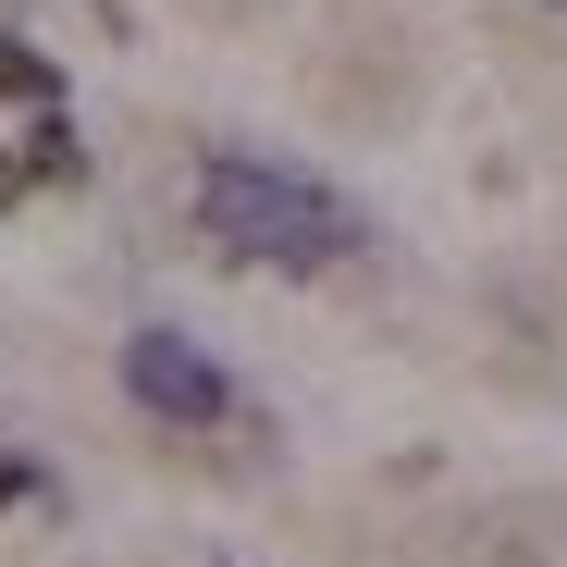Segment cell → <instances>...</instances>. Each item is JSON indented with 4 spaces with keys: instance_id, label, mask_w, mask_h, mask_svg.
I'll list each match as a JSON object with an SVG mask.
<instances>
[{
    "instance_id": "3957f363",
    "label": "cell",
    "mask_w": 567,
    "mask_h": 567,
    "mask_svg": "<svg viewBox=\"0 0 567 567\" xmlns=\"http://www.w3.org/2000/svg\"><path fill=\"white\" fill-rule=\"evenodd\" d=\"M0 100H25V112H50V100H62V74H50V62H38L25 38H0Z\"/></svg>"
},
{
    "instance_id": "7a4b0ae2",
    "label": "cell",
    "mask_w": 567,
    "mask_h": 567,
    "mask_svg": "<svg viewBox=\"0 0 567 567\" xmlns=\"http://www.w3.org/2000/svg\"><path fill=\"white\" fill-rule=\"evenodd\" d=\"M124 395H136L148 420H173V432H210V420H223V370L185 346V333H161V321H148V333L124 346Z\"/></svg>"
},
{
    "instance_id": "277c9868",
    "label": "cell",
    "mask_w": 567,
    "mask_h": 567,
    "mask_svg": "<svg viewBox=\"0 0 567 567\" xmlns=\"http://www.w3.org/2000/svg\"><path fill=\"white\" fill-rule=\"evenodd\" d=\"M25 173H74V124H62V112H38V136H25Z\"/></svg>"
},
{
    "instance_id": "6da1fadb",
    "label": "cell",
    "mask_w": 567,
    "mask_h": 567,
    "mask_svg": "<svg viewBox=\"0 0 567 567\" xmlns=\"http://www.w3.org/2000/svg\"><path fill=\"white\" fill-rule=\"evenodd\" d=\"M198 223H210V247H235L259 271H321V259L358 247V210L333 198V185L284 173V161H247V148L198 161Z\"/></svg>"
},
{
    "instance_id": "8992f818",
    "label": "cell",
    "mask_w": 567,
    "mask_h": 567,
    "mask_svg": "<svg viewBox=\"0 0 567 567\" xmlns=\"http://www.w3.org/2000/svg\"><path fill=\"white\" fill-rule=\"evenodd\" d=\"M13 198H25V173H13V161H0V210H13Z\"/></svg>"
},
{
    "instance_id": "5b68a950",
    "label": "cell",
    "mask_w": 567,
    "mask_h": 567,
    "mask_svg": "<svg viewBox=\"0 0 567 567\" xmlns=\"http://www.w3.org/2000/svg\"><path fill=\"white\" fill-rule=\"evenodd\" d=\"M13 494H25V456H0V506H13Z\"/></svg>"
}]
</instances>
